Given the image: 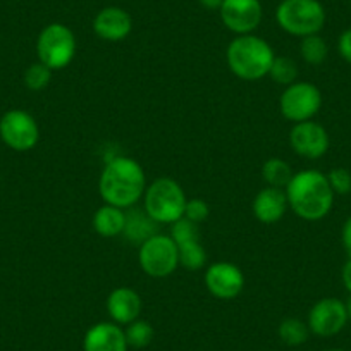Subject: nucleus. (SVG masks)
Here are the masks:
<instances>
[{
  "mask_svg": "<svg viewBox=\"0 0 351 351\" xmlns=\"http://www.w3.org/2000/svg\"><path fill=\"white\" fill-rule=\"evenodd\" d=\"M289 143H291L293 152L303 158H315L324 157L329 150V133L322 124L315 121H303L296 123L289 131Z\"/></svg>",
  "mask_w": 351,
  "mask_h": 351,
  "instance_id": "obj_12",
  "label": "nucleus"
},
{
  "mask_svg": "<svg viewBox=\"0 0 351 351\" xmlns=\"http://www.w3.org/2000/svg\"><path fill=\"white\" fill-rule=\"evenodd\" d=\"M208 215H210V208H208L207 202L204 198H190L186 202L183 217L190 219V221L197 222V224H202V222L207 221Z\"/></svg>",
  "mask_w": 351,
  "mask_h": 351,
  "instance_id": "obj_29",
  "label": "nucleus"
},
{
  "mask_svg": "<svg viewBox=\"0 0 351 351\" xmlns=\"http://www.w3.org/2000/svg\"><path fill=\"white\" fill-rule=\"evenodd\" d=\"M126 334L116 322H99L86 330L84 351H128Z\"/></svg>",
  "mask_w": 351,
  "mask_h": 351,
  "instance_id": "obj_15",
  "label": "nucleus"
},
{
  "mask_svg": "<svg viewBox=\"0 0 351 351\" xmlns=\"http://www.w3.org/2000/svg\"><path fill=\"white\" fill-rule=\"evenodd\" d=\"M348 320L346 303L337 298H322L310 308L306 324L315 336L330 337L339 334Z\"/></svg>",
  "mask_w": 351,
  "mask_h": 351,
  "instance_id": "obj_10",
  "label": "nucleus"
},
{
  "mask_svg": "<svg viewBox=\"0 0 351 351\" xmlns=\"http://www.w3.org/2000/svg\"><path fill=\"white\" fill-rule=\"evenodd\" d=\"M327 351H344V350H327Z\"/></svg>",
  "mask_w": 351,
  "mask_h": 351,
  "instance_id": "obj_35",
  "label": "nucleus"
},
{
  "mask_svg": "<svg viewBox=\"0 0 351 351\" xmlns=\"http://www.w3.org/2000/svg\"><path fill=\"white\" fill-rule=\"evenodd\" d=\"M219 12L226 28L236 36L255 32L263 16L260 0H224Z\"/></svg>",
  "mask_w": 351,
  "mask_h": 351,
  "instance_id": "obj_11",
  "label": "nucleus"
},
{
  "mask_svg": "<svg viewBox=\"0 0 351 351\" xmlns=\"http://www.w3.org/2000/svg\"><path fill=\"white\" fill-rule=\"evenodd\" d=\"M300 53H302L303 60L310 66H320L324 60L327 59L329 53V47H327L326 40L320 35H310L302 38L300 43Z\"/></svg>",
  "mask_w": 351,
  "mask_h": 351,
  "instance_id": "obj_22",
  "label": "nucleus"
},
{
  "mask_svg": "<svg viewBox=\"0 0 351 351\" xmlns=\"http://www.w3.org/2000/svg\"><path fill=\"white\" fill-rule=\"evenodd\" d=\"M337 52H339V56L348 64H351V28L339 35V40H337Z\"/></svg>",
  "mask_w": 351,
  "mask_h": 351,
  "instance_id": "obj_30",
  "label": "nucleus"
},
{
  "mask_svg": "<svg viewBox=\"0 0 351 351\" xmlns=\"http://www.w3.org/2000/svg\"><path fill=\"white\" fill-rule=\"evenodd\" d=\"M334 195L351 193V172L344 167H336L327 174Z\"/></svg>",
  "mask_w": 351,
  "mask_h": 351,
  "instance_id": "obj_28",
  "label": "nucleus"
},
{
  "mask_svg": "<svg viewBox=\"0 0 351 351\" xmlns=\"http://www.w3.org/2000/svg\"><path fill=\"white\" fill-rule=\"evenodd\" d=\"M346 310H348V319H351V298H350V302L346 303Z\"/></svg>",
  "mask_w": 351,
  "mask_h": 351,
  "instance_id": "obj_34",
  "label": "nucleus"
},
{
  "mask_svg": "<svg viewBox=\"0 0 351 351\" xmlns=\"http://www.w3.org/2000/svg\"><path fill=\"white\" fill-rule=\"evenodd\" d=\"M341 279H343L344 288H346L351 295V258L343 265V271H341Z\"/></svg>",
  "mask_w": 351,
  "mask_h": 351,
  "instance_id": "obj_32",
  "label": "nucleus"
},
{
  "mask_svg": "<svg viewBox=\"0 0 351 351\" xmlns=\"http://www.w3.org/2000/svg\"><path fill=\"white\" fill-rule=\"evenodd\" d=\"M341 241H343L344 252L351 258V217H348V221L344 222L343 231H341Z\"/></svg>",
  "mask_w": 351,
  "mask_h": 351,
  "instance_id": "obj_31",
  "label": "nucleus"
},
{
  "mask_svg": "<svg viewBox=\"0 0 351 351\" xmlns=\"http://www.w3.org/2000/svg\"><path fill=\"white\" fill-rule=\"evenodd\" d=\"M186 195L181 184L172 178H158L150 183L143 195V208L157 224L180 221L186 208Z\"/></svg>",
  "mask_w": 351,
  "mask_h": 351,
  "instance_id": "obj_4",
  "label": "nucleus"
},
{
  "mask_svg": "<svg viewBox=\"0 0 351 351\" xmlns=\"http://www.w3.org/2000/svg\"><path fill=\"white\" fill-rule=\"evenodd\" d=\"M282 32L305 38L319 35L326 25V9L319 0H282L276 11Z\"/></svg>",
  "mask_w": 351,
  "mask_h": 351,
  "instance_id": "obj_5",
  "label": "nucleus"
},
{
  "mask_svg": "<svg viewBox=\"0 0 351 351\" xmlns=\"http://www.w3.org/2000/svg\"><path fill=\"white\" fill-rule=\"evenodd\" d=\"M269 76L278 84L289 86L298 80V64L291 57H276L271 71H269Z\"/></svg>",
  "mask_w": 351,
  "mask_h": 351,
  "instance_id": "obj_24",
  "label": "nucleus"
},
{
  "mask_svg": "<svg viewBox=\"0 0 351 351\" xmlns=\"http://www.w3.org/2000/svg\"><path fill=\"white\" fill-rule=\"evenodd\" d=\"M147 190V176L140 162L131 157H114L104 165L99 180L100 197L123 210L134 207Z\"/></svg>",
  "mask_w": 351,
  "mask_h": 351,
  "instance_id": "obj_1",
  "label": "nucleus"
},
{
  "mask_svg": "<svg viewBox=\"0 0 351 351\" xmlns=\"http://www.w3.org/2000/svg\"><path fill=\"white\" fill-rule=\"evenodd\" d=\"M138 260L145 274L154 279H164L180 267V252L171 236L157 232L141 243Z\"/></svg>",
  "mask_w": 351,
  "mask_h": 351,
  "instance_id": "obj_7",
  "label": "nucleus"
},
{
  "mask_svg": "<svg viewBox=\"0 0 351 351\" xmlns=\"http://www.w3.org/2000/svg\"><path fill=\"white\" fill-rule=\"evenodd\" d=\"M293 174H295V172L291 171L288 162L282 160V158L279 157L269 158V160H265V164H263L262 167L263 181L267 183V186L281 188V190H285V188L288 186Z\"/></svg>",
  "mask_w": 351,
  "mask_h": 351,
  "instance_id": "obj_20",
  "label": "nucleus"
},
{
  "mask_svg": "<svg viewBox=\"0 0 351 351\" xmlns=\"http://www.w3.org/2000/svg\"><path fill=\"white\" fill-rule=\"evenodd\" d=\"M106 306L112 322L119 324V326H128L133 320L140 319L143 303H141V296L134 289L121 286V288L110 291Z\"/></svg>",
  "mask_w": 351,
  "mask_h": 351,
  "instance_id": "obj_17",
  "label": "nucleus"
},
{
  "mask_svg": "<svg viewBox=\"0 0 351 351\" xmlns=\"http://www.w3.org/2000/svg\"><path fill=\"white\" fill-rule=\"evenodd\" d=\"M76 49L77 43L74 33L60 23L45 26L36 40L38 60L52 71H60L69 66L76 56Z\"/></svg>",
  "mask_w": 351,
  "mask_h": 351,
  "instance_id": "obj_6",
  "label": "nucleus"
},
{
  "mask_svg": "<svg viewBox=\"0 0 351 351\" xmlns=\"http://www.w3.org/2000/svg\"><path fill=\"white\" fill-rule=\"evenodd\" d=\"M93 229L102 238H116V236L123 234L124 226H126V210L114 205H102L97 208L93 214Z\"/></svg>",
  "mask_w": 351,
  "mask_h": 351,
  "instance_id": "obj_18",
  "label": "nucleus"
},
{
  "mask_svg": "<svg viewBox=\"0 0 351 351\" xmlns=\"http://www.w3.org/2000/svg\"><path fill=\"white\" fill-rule=\"evenodd\" d=\"M198 2H200L202 8L208 9V11H217V9H221L224 0H198Z\"/></svg>",
  "mask_w": 351,
  "mask_h": 351,
  "instance_id": "obj_33",
  "label": "nucleus"
},
{
  "mask_svg": "<svg viewBox=\"0 0 351 351\" xmlns=\"http://www.w3.org/2000/svg\"><path fill=\"white\" fill-rule=\"evenodd\" d=\"M0 136L12 150L28 152L38 143L40 128L32 114L25 110H9L0 119Z\"/></svg>",
  "mask_w": 351,
  "mask_h": 351,
  "instance_id": "obj_9",
  "label": "nucleus"
},
{
  "mask_svg": "<svg viewBox=\"0 0 351 351\" xmlns=\"http://www.w3.org/2000/svg\"><path fill=\"white\" fill-rule=\"evenodd\" d=\"M285 190L289 208L303 221H322L332 208L334 191L327 174L317 169L295 172Z\"/></svg>",
  "mask_w": 351,
  "mask_h": 351,
  "instance_id": "obj_2",
  "label": "nucleus"
},
{
  "mask_svg": "<svg viewBox=\"0 0 351 351\" xmlns=\"http://www.w3.org/2000/svg\"><path fill=\"white\" fill-rule=\"evenodd\" d=\"M133 29V18L121 8L102 9L93 19V32L106 42H123Z\"/></svg>",
  "mask_w": 351,
  "mask_h": 351,
  "instance_id": "obj_14",
  "label": "nucleus"
},
{
  "mask_svg": "<svg viewBox=\"0 0 351 351\" xmlns=\"http://www.w3.org/2000/svg\"><path fill=\"white\" fill-rule=\"evenodd\" d=\"M205 286L217 300H234L245 289V274L231 262H215L205 271Z\"/></svg>",
  "mask_w": 351,
  "mask_h": 351,
  "instance_id": "obj_13",
  "label": "nucleus"
},
{
  "mask_svg": "<svg viewBox=\"0 0 351 351\" xmlns=\"http://www.w3.org/2000/svg\"><path fill=\"white\" fill-rule=\"evenodd\" d=\"M274 59L272 47L253 33L238 35L226 50V60L231 73L245 81H258L269 76Z\"/></svg>",
  "mask_w": 351,
  "mask_h": 351,
  "instance_id": "obj_3",
  "label": "nucleus"
},
{
  "mask_svg": "<svg viewBox=\"0 0 351 351\" xmlns=\"http://www.w3.org/2000/svg\"><path fill=\"white\" fill-rule=\"evenodd\" d=\"M130 210V208H128ZM157 222L150 217V215L143 210H138V208L131 207L130 212H126V226H124V232L130 241L133 243H143L145 239H148L150 236L157 234Z\"/></svg>",
  "mask_w": 351,
  "mask_h": 351,
  "instance_id": "obj_19",
  "label": "nucleus"
},
{
  "mask_svg": "<svg viewBox=\"0 0 351 351\" xmlns=\"http://www.w3.org/2000/svg\"><path fill=\"white\" fill-rule=\"evenodd\" d=\"M289 208L286 191L281 188L265 186L255 195L252 204L253 215L262 224H276L285 217Z\"/></svg>",
  "mask_w": 351,
  "mask_h": 351,
  "instance_id": "obj_16",
  "label": "nucleus"
},
{
  "mask_svg": "<svg viewBox=\"0 0 351 351\" xmlns=\"http://www.w3.org/2000/svg\"><path fill=\"white\" fill-rule=\"evenodd\" d=\"M279 339L286 344V346H300V344L306 343L310 336L308 324L303 320L296 319V317H288L279 324Z\"/></svg>",
  "mask_w": 351,
  "mask_h": 351,
  "instance_id": "obj_21",
  "label": "nucleus"
},
{
  "mask_svg": "<svg viewBox=\"0 0 351 351\" xmlns=\"http://www.w3.org/2000/svg\"><path fill=\"white\" fill-rule=\"evenodd\" d=\"M124 334H126L128 346L141 350V348L148 346L152 343V339H154V327L147 320L136 319L131 324H128Z\"/></svg>",
  "mask_w": 351,
  "mask_h": 351,
  "instance_id": "obj_25",
  "label": "nucleus"
},
{
  "mask_svg": "<svg viewBox=\"0 0 351 351\" xmlns=\"http://www.w3.org/2000/svg\"><path fill=\"white\" fill-rule=\"evenodd\" d=\"M178 252H180V265L184 269H190V271H200L207 262V253H205L200 241L178 245Z\"/></svg>",
  "mask_w": 351,
  "mask_h": 351,
  "instance_id": "obj_23",
  "label": "nucleus"
},
{
  "mask_svg": "<svg viewBox=\"0 0 351 351\" xmlns=\"http://www.w3.org/2000/svg\"><path fill=\"white\" fill-rule=\"evenodd\" d=\"M50 77H52V69H49V67H47L45 64L40 62V60L32 64V66L25 71V84L29 90H33V92L43 90V88L50 83Z\"/></svg>",
  "mask_w": 351,
  "mask_h": 351,
  "instance_id": "obj_27",
  "label": "nucleus"
},
{
  "mask_svg": "<svg viewBox=\"0 0 351 351\" xmlns=\"http://www.w3.org/2000/svg\"><path fill=\"white\" fill-rule=\"evenodd\" d=\"M322 107V93L308 81H296L285 88L279 99V110L282 117L293 124L312 121Z\"/></svg>",
  "mask_w": 351,
  "mask_h": 351,
  "instance_id": "obj_8",
  "label": "nucleus"
},
{
  "mask_svg": "<svg viewBox=\"0 0 351 351\" xmlns=\"http://www.w3.org/2000/svg\"><path fill=\"white\" fill-rule=\"evenodd\" d=\"M200 224L190 221L186 217H181L180 221H176L171 224V238L174 239L176 245H183V243L190 241H200Z\"/></svg>",
  "mask_w": 351,
  "mask_h": 351,
  "instance_id": "obj_26",
  "label": "nucleus"
}]
</instances>
